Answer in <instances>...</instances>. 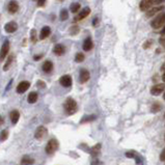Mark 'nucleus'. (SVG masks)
Returning a JSON list of instances; mask_svg holds the SVG:
<instances>
[{"label":"nucleus","mask_w":165,"mask_h":165,"mask_svg":"<svg viewBox=\"0 0 165 165\" xmlns=\"http://www.w3.org/2000/svg\"><path fill=\"white\" fill-rule=\"evenodd\" d=\"M64 108L65 113H67V114H69V115L74 114V113H76L77 110H78L77 102L72 98H68L67 100H65L64 104Z\"/></svg>","instance_id":"nucleus-1"},{"label":"nucleus","mask_w":165,"mask_h":165,"mask_svg":"<svg viewBox=\"0 0 165 165\" xmlns=\"http://www.w3.org/2000/svg\"><path fill=\"white\" fill-rule=\"evenodd\" d=\"M163 1L164 0H142L140 2V4H139V7H140V10L142 12H146L150 8L157 6L158 4L162 3Z\"/></svg>","instance_id":"nucleus-2"},{"label":"nucleus","mask_w":165,"mask_h":165,"mask_svg":"<svg viewBox=\"0 0 165 165\" xmlns=\"http://www.w3.org/2000/svg\"><path fill=\"white\" fill-rule=\"evenodd\" d=\"M165 24V13H162L160 15H158L155 19L151 22V25L154 29H159Z\"/></svg>","instance_id":"nucleus-3"},{"label":"nucleus","mask_w":165,"mask_h":165,"mask_svg":"<svg viewBox=\"0 0 165 165\" xmlns=\"http://www.w3.org/2000/svg\"><path fill=\"white\" fill-rule=\"evenodd\" d=\"M58 146H59V143L55 138L50 139L46 146V153L49 154V155H52V154H54L58 150Z\"/></svg>","instance_id":"nucleus-4"},{"label":"nucleus","mask_w":165,"mask_h":165,"mask_svg":"<svg viewBox=\"0 0 165 165\" xmlns=\"http://www.w3.org/2000/svg\"><path fill=\"white\" fill-rule=\"evenodd\" d=\"M47 135H48V130H47V128L44 126H39L35 133V137L38 139V140H42V139H44Z\"/></svg>","instance_id":"nucleus-5"},{"label":"nucleus","mask_w":165,"mask_h":165,"mask_svg":"<svg viewBox=\"0 0 165 165\" xmlns=\"http://www.w3.org/2000/svg\"><path fill=\"white\" fill-rule=\"evenodd\" d=\"M8 51H10V42L5 41L3 44H2L1 49H0V61L4 60V58L6 57Z\"/></svg>","instance_id":"nucleus-6"},{"label":"nucleus","mask_w":165,"mask_h":165,"mask_svg":"<svg viewBox=\"0 0 165 165\" xmlns=\"http://www.w3.org/2000/svg\"><path fill=\"white\" fill-rule=\"evenodd\" d=\"M164 89H165V84L159 83V84L154 85L152 89H151V93H152L153 96H159L160 93L164 92Z\"/></svg>","instance_id":"nucleus-7"},{"label":"nucleus","mask_w":165,"mask_h":165,"mask_svg":"<svg viewBox=\"0 0 165 165\" xmlns=\"http://www.w3.org/2000/svg\"><path fill=\"white\" fill-rule=\"evenodd\" d=\"M59 83L64 87H70L72 85V77L70 75H64L59 79Z\"/></svg>","instance_id":"nucleus-8"},{"label":"nucleus","mask_w":165,"mask_h":165,"mask_svg":"<svg viewBox=\"0 0 165 165\" xmlns=\"http://www.w3.org/2000/svg\"><path fill=\"white\" fill-rule=\"evenodd\" d=\"M17 29H18V24L14 21L8 22V23H6L4 25V30L6 31L7 33L15 32V31H17Z\"/></svg>","instance_id":"nucleus-9"},{"label":"nucleus","mask_w":165,"mask_h":165,"mask_svg":"<svg viewBox=\"0 0 165 165\" xmlns=\"http://www.w3.org/2000/svg\"><path fill=\"white\" fill-rule=\"evenodd\" d=\"M89 14H90V8L89 7H85V8H83V10L79 12V14L75 17V19H74V20H75V21H80V20H83V19L86 18Z\"/></svg>","instance_id":"nucleus-10"},{"label":"nucleus","mask_w":165,"mask_h":165,"mask_svg":"<svg viewBox=\"0 0 165 165\" xmlns=\"http://www.w3.org/2000/svg\"><path fill=\"white\" fill-rule=\"evenodd\" d=\"M30 87V83L28 81H22L20 82L17 86V93H24L26 90Z\"/></svg>","instance_id":"nucleus-11"},{"label":"nucleus","mask_w":165,"mask_h":165,"mask_svg":"<svg viewBox=\"0 0 165 165\" xmlns=\"http://www.w3.org/2000/svg\"><path fill=\"white\" fill-rule=\"evenodd\" d=\"M90 74L86 69H81L80 70V75H79V80H80L81 83H85L89 80Z\"/></svg>","instance_id":"nucleus-12"},{"label":"nucleus","mask_w":165,"mask_h":165,"mask_svg":"<svg viewBox=\"0 0 165 165\" xmlns=\"http://www.w3.org/2000/svg\"><path fill=\"white\" fill-rule=\"evenodd\" d=\"M7 10L10 14H16L19 10V4L16 0H12L10 1V3L7 5Z\"/></svg>","instance_id":"nucleus-13"},{"label":"nucleus","mask_w":165,"mask_h":165,"mask_svg":"<svg viewBox=\"0 0 165 165\" xmlns=\"http://www.w3.org/2000/svg\"><path fill=\"white\" fill-rule=\"evenodd\" d=\"M164 10V5H160V6H154L150 8L149 10H146V16L147 17H153L155 14H158L159 12Z\"/></svg>","instance_id":"nucleus-14"},{"label":"nucleus","mask_w":165,"mask_h":165,"mask_svg":"<svg viewBox=\"0 0 165 165\" xmlns=\"http://www.w3.org/2000/svg\"><path fill=\"white\" fill-rule=\"evenodd\" d=\"M50 35H51V28L49 26H44L42 28L41 33H39V39H47Z\"/></svg>","instance_id":"nucleus-15"},{"label":"nucleus","mask_w":165,"mask_h":165,"mask_svg":"<svg viewBox=\"0 0 165 165\" xmlns=\"http://www.w3.org/2000/svg\"><path fill=\"white\" fill-rule=\"evenodd\" d=\"M93 47V43L92 38H87L85 39V41L83 42V45H82V48H83L84 51H90Z\"/></svg>","instance_id":"nucleus-16"},{"label":"nucleus","mask_w":165,"mask_h":165,"mask_svg":"<svg viewBox=\"0 0 165 165\" xmlns=\"http://www.w3.org/2000/svg\"><path fill=\"white\" fill-rule=\"evenodd\" d=\"M53 52H54V54H55V55H57V56L64 55V52H65V47L64 46V45L58 44V45H56V46L54 47Z\"/></svg>","instance_id":"nucleus-17"},{"label":"nucleus","mask_w":165,"mask_h":165,"mask_svg":"<svg viewBox=\"0 0 165 165\" xmlns=\"http://www.w3.org/2000/svg\"><path fill=\"white\" fill-rule=\"evenodd\" d=\"M126 157L127 158H134L136 160V163L137 164H140L141 163V159L139 158L138 154L135 153L134 151H130V152H127L126 153Z\"/></svg>","instance_id":"nucleus-18"},{"label":"nucleus","mask_w":165,"mask_h":165,"mask_svg":"<svg viewBox=\"0 0 165 165\" xmlns=\"http://www.w3.org/2000/svg\"><path fill=\"white\" fill-rule=\"evenodd\" d=\"M10 121L13 122L14 125L17 124L19 121V118H20V112L18 111V110H13V111L10 113Z\"/></svg>","instance_id":"nucleus-19"},{"label":"nucleus","mask_w":165,"mask_h":165,"mask_svg":"<svg viewBox=\"0 0 165 165\" xmlns=\"http://www.w3.org/2000/svg\"><path fill=\"white\" fill-rule=\"evenodd\" d=\"M35 163V159L30 156H24L23 158L21 159V165H32Z\"/></svg>","instance_id":"nucleus-20"},{"label":"nucleus","mask_w":165,"mask_h":165,"mask_svg":"<svg viewBox=\"0 0 165 165\" xmlns=\"http://www.w3.org/2000/svg\"><path fill=\"white\" fill-rule=\"evenodd\" d=\"M42 68L45 73H50L51 71L53 70V64L50 60H46L44 62V64H43Z\"/></svg>","instance_id":"nucleus-21"},{"label":"nucleus","mask_w":165,"mask_h":165,"mask_svg":"<svg viewBox=\"0 0 165 165\" xmlns=\"http://www.w3.org/2000/svg\"><path fill=\"white\" fill-rule=\"evenodd\" d=\"M27 100H28V103H30V104L35 103V102L38 101V93H36L35 92L30 93L29 95H28Z\"/></svg>","instance_id":"nucleus-22"},{"label":"nucleus","mask_w":165,"mask_h":165,"mask_svg":"<svg viewBox=\"0 0 165 165\" xmlns=\"http://www.w3.org/2000/svg\"><path fill=\"white\" fill-rule=\"evenodd\" d=\"M70 10H71V12H72V13L76 14L77 12H79V10H80V4L77 3V2H75V3H72V4H71V6H70Z\"/></svg>","instance_id":"nucleus-23"},{"label":"nucleus","mask_w":165,"mask_h":165,"mask_svg":"<svg viewBox=\"0 0 165 165\" xmlns=\"http://www.w3.org/2000/svg\"><path fill=\"white\" fill-rule=\"evenodd\" d=\"M95 119H96V115H86L81 119V124L89 123V122H93V121H95Z\"/></svg>","instance_id":"nucleus-24"},{"label":"nucleus","mask_w":165,"mask_h":165,"mask_svg":"<svg viewBox=\"0 0 165 165\" xmlns=\"http://www.w3.org/2000/svg\"><path fill=\"white\" fill-rule=\"evenodd\" d=\"M8 137V130L7 129H4L2 130V132L0 133V140L1 141H5Z\"/></svg>","instance_id":"nucleus-25"},{"label":"nucleus","mask_w":165,"mask_h":165,"mask_svg":"<svg viewBox=\"0 0 165 165\" xmlns=\"http://www.w3.org/2000/svg\"><path fill=\"white\" fill-rule=\"evenodd\" d=\"M59 17H60L61 21H65V20H68V18H69V13H68L67 10H61Z\"/></svg>","instance_id":"nucleus-26"},{"label":"nucleus","mask_w":165,"mask_h":165,"mask_svg":"<svg viewBox=\"0 0 165 165\" xmlns=\"http://www.w3.org/2000/svg\"><path fill=\"white\" fill-rule=\"evenodd\" d=\"M100 150H101V144H97V146H95L92 149V151H90V153H92L93 156H97L99 153H100Z\"/></svg>","instance_id":"nucleus-27"},{"label":"nucleus","mask_w":165,"mask_h":165,"mask_svg":"<svg viewBox=\"0 0 165 165\" xmlns=\"http://www.w3.org/2000/svg\"><path fill=\"white\" fill-rule=\"evenodd\" d=\"M84 58H85L84 54H83V53H81V52L77 53V54H76V56H75V60H76V62H82V61L84 60Z\"/></svg>","instance_id":"nucleus-28"},{"label":"nucleus","mask_w":165,"mask_h":165,"mask_svg":"<svg viewBox=\"0 0 165 165\" xmlns=\"http://www.w3.org/2000/svg\"><path fill=\"white\" fill-rule=\"evenodd\" d=\"M160 109H161V105L160 104H159V103H154L152 105V108H151V111H152L153 113L154 112H158Z\"/></svg>","instance_id":"nucleus-29"},{"label":"nucleus","mask_w":165,"mask_h":165,"mask_svg":"<svg viewBox=\"0 0 165 165\" xmlns=\"http://www.w3.org/2000/svg\"><path fill=\"white\" fill-rule=\"evenodd\" d=\"M13 59H14V56H10V57L7 58V61H6V64H4V71H7L8 69H10V64H12V62H13Z\"/></svg>","instance_id":"nucleus-30"},{"label":"nucleus","mask_w":165,"mask_h":165,"mask_svg":"<svg viewBox=\"0 0 165 165\" xmlns=\"http://www.w3.org/2000/svg\"><path fill=\"white\" fill-rule=\"evenodd\" d=\"M30 39H31V42L35 44V43H36V31H35V29H32L30 31Z\"/></svg>","instance_id":"nucleus-31"},{"label":"nucleus","mask_w":165,"mask_h":165,"mask_svg":"<svg viewBox=\"0 0 165 165\" xmlns=\"http://www.w3.org/2000/svg\"><path fill=\"white\" fill-rule=\"evenodd\" d=\"M70 32H71V35H77V33L79 32L78 26H72V27H71V29H70Z\"/></svg>","instance_id":"nucleus-32"},{"label":"nucleus","mask_w":165,"mask_h":165,"mask_svg":"<svg viewBox=\"0 0 165 165\" xmlns=\"http://www.w3.org/2000/svg\"><path fill=\"white\" fill-rule=\"evenodd\" d=\"M38 86L39 87V89H45V87H46V83L39 80V81H38Z\"/></svg>","instance_id":"nucleus-33"},{"label":"nucleus","mask_w":165,"mask_h":165,"mask_svg":"<svg viewBox=\"0 0 165 165\" xmlns=\"http://www.w3.org/2000/svg\"><path fill=\"white\" fill-rule=\"evenodd\" d=\"M151 46H152V41H147V42L144 43L143 48H144V49H147V48H150Z\"/></svg>","instance_id":"nucleus-34"},{"label":"nucleus","mask_w":165,"mask_h":165,"mask_svg":"<svg viewBox=\"0 0 165 165\" xmlns=\"http://www.w3.org/2000/svg\"><path fill=\"white\" fill-rule=\"evenodd\" d=\"M160 160L161 161H165V149H163V151L160 154Z\"/></svg>","instance_id":"nucleus-35"},{"label":"nucleus","mask_w":165,"mask_h":165,"mask_svg":"<svg viewBox=\"0 0 165 165\" xmlns=\"http://www.w3.org/2000/svg\"><path fill=\"white\" fill-rule=\"evenodd\" d=\"M36 2H38V6L41 7V6H44V5H45V2H46V0H38Z\"/></svg>","instance_id":"nucleus-36"},{"label":"nucleus","mask_w":165,"mask_h":165,"mask_svg":"<svg viewBox=\"0 0 165 165\" xmlns=\"http://www.w3.org/2000/svg\"><path fill=\"white\" fill-rule=\"evenodd\" d=\"M159 42H160V44L165 48V36H162V38L159 39Z\"/></svg>","instance_id":"nucleus-37"},{"label":"nucleus","mask_w":165,"mask_h":165,"mask_svg":"<svg viewBox=\"0 0 165 165\" xmlns=\"http://www.w3.org/2000/svg\"><path fill=\"white\" fill-rule=\"evenodd\" d=\"M42 57H43V54H39V55H35V56H33V59H35V60H39Z\"/></svg>","instance_id":"nucleus-38"},{"label":"nucleus","mask_w":165,"mask_h":165,"mask_svg":"<svg viewBox=\"0 0 165 165\" xmlns=\"http://www.w3.org/2000/svg\"><path fill=\"white\" fill-rule=\"evenodd\" d=\"M97 24H98V18H95V19H93V26H96Z\"/></svg>","instance_id":"nucleus-39"},{"label":"nucleus","mask_w":165,"mask_h":165,"mask_svg":"<svg viewBox=\"0 0 165 165\" xmlns=\"http://www.w3.org/2000/svg\"><path fill=\"white\" fill-rule=\"evenodd\" d=\"M161 35H162V36H164V35H165V26L163 27V29L161 30Z\"/></svg>","instance_id":"nucleus-40"},{"label":"nucleus","mask_w":165,"mask_h":165,"mask_svg":"<svg viewBox=\"0 0 165 165\" xmlns=\"http://www.w3.org/2000/svg\"><path fill=\"white\" fill-rule=\"evenodd\" d=\"M162 80H163L165 82V71H164V73H163V75H162Z\"/></svg>","instance_id":"nucleus-41"},{"label":"nucleus","mask_w":165,"mask_h":165,"mask_svg":"<svg viewBox=\"0 0 165 165\" xmlns=\"http://www.w3.org/2000/svg\"><path fill=\"white\" fill-rule=\"evenodd\" d=\"M2 123H3V118H2L1 116H0V125H1Z\"/></svg>","instance_id":"nucleus-42"},{"label":"nucleus","mask_w":165,"mask_h":165,"mask_svg":"<svg viewBox=\"0 0 165 165\" xmlns=\"http://www.w3.org/2000/svg\"><path fill=\"white\" fill-rule=\"evenodd\" d=\"M163 99L165 100V92H164V93H163Z\"/></svg>","instance_id":"nucleus-43"},{"label":"nucleus","mask_w":165,"mask_h":165,"mask_svg":"<svg viewBox=\"0 0 165 165\" xmlns=\"http://www.w3.org/2000/svg\"><path fill=\"white\" fill-rule=\"evenodd\" d=\"M33 1H38V0H33Z\"/></svg>","instance_id":"nucleus-44"},{"label":"nucleus","mask_w":165,"mask_h":165,"mask_svg":"<svg viewBox=\"0 0 165 165\" xmlns=\"http://www.w3.org/2000/svg\"><path fill=\"white\" fill-rule=\"evenodd\" d=\"M164 116H165V114H164Z\"/></svg>","instance_id":"nucleus-45"}]
</instances>
